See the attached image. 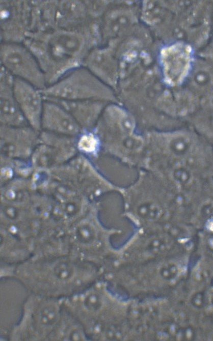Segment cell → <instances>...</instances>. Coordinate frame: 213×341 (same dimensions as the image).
<instances>
[{"label":"cell","instance_id":"1","mask_svg":"<svg viewBox=\"0 0 213 341\" xmlns=\"http://www.w3.org/2000/svg\"><path fill=\"white\" fill-rule=\"evenodd\" d=\"M117 251L119 265H134L162 259L176 247L173 235L161 226L136 228Z\"/></svg>","mask_w":213,"mask_h":341},{"label":"cell","instance_id":"2","mask_svg":"<svg viewBox=\"0 0 213 341\" xmlns=\"http://www.w3.org/2000/svg\"><path fill=\"white\" fill-rule=\"evenodd\" d=\"M144 179L121 190L124 217L136 228L161 226L168 212L163 200Z\"/></svg>","mask_w":213,"mask_h":341},{"label":"cell","instance_id":"3","mask_svg":"<svg viewBox=\"0 0 213 341\" xmlns=\"http://www.w3.org/2000/svg\"><path fill=\"white\" fill-rule=\"evenodd\" d=\"M44 98L65 100L110 98L107 88L90 73L78 69L63 75L41 91Z\"/></svg>","mask_w":213,"mask_h":341},{"label":"cell","instance_id":"4","mask_svg":"<svg viewBox=\"0 0 213 341\" xmlns=\"http://www.w3.org/2000/svg\"><path fill=\"white\" fill-rule=\"evenodd\" d=\"M1 59L14 77L25 80L41 91L46 87L45 75L25 48L15 44L3 45Z\"/></svg>","mask_w":213,"mask_h":341},{"label":"cell","instance_id":"5","mask_svg":"<svg viewBox=\"0 0 213 341\" xmlns=\"http://www.w3.org/2000/svg\"><path fill=\"white\" fill-rule=\"evenodd\" d=\"M13 91L18 107L28 124L41 131V122L44 102L41 90L30 83L14 77Z\"/></svg>","mask_w":213,"mask_h":341},{"label":"cell","instance_id":"6","mask_svg":"<svg viewBox=\"0 0 213 341\" xmlns=\"http://www.w3.org/2000/svg\"><path fill=\"white\" fill-rule=\"evenodd\" d=\"M40 132L29 125H1V150L4 153L12 156H27L34 151L38 145Z\"/></svg>","mask_w":213,"mask_h":341},{"label":"cell","instance_id":"7","mask_svg":"<svg viewBox=\"0 0 213 341\" xmlns=\"http://www.w3.org/2000/svg\"><path fill=\"white\" fill-rule=\"evenodd\" d=\"M41 130L77 137L82 132V129L62 106L55 101L44 99Z\"/></svg>","mask_w":213,"mask_h":341},{"label":"cell","instance_id":"8","mask_svg":"<svg viewBox=\"0 0 213 341\" xmlns=\"http://www.w3.org/2000/svg\"><path fill=\"white\" fill-rule=\"evenodd\" d=\"M192 52L187 45L177 43L164 49L161 61L166 80L170 84L180 82L191 66Z\"/></svg>","mask_w":213,"mask_h":341},{"label":"cell","instance_id":"9","mask_svg":"<svg viewBox=\"0 0 213 341\" xmlns=\"http://www.w3.org/2000/svg\"><path fill=\"white\" fill-rule=\"evenodd\" d=\"M13 78L2 77L1 83V125H29L21 112L13 91Z\"/></svg>","mask_w":213,"mask_h":341},{"label":"cell","instance_id":"10","mask_svg":"<svg viewBox=\"0 0 213 341\" xmlns=\"http://www.w3.org/2000/svg\"><path fill=\"white\" fill-rule=\"evenodd\" d=\"M44 99L55 101L62 106L74 119L82 130L95 123L101 109L100 104H94L89 101Z\"/></svg>","mask_w":213,"mask_h":341},{"label":"cell","instance_id":"11","mask_svg":"<svg viewBox=\"0 0 213 341\" xmlns=\"http://www.w3.org/2000/svg\"><path fill=\"white\" fill-rule=\"evenodd\" d=\"M50 52L56 59L64 60L73 56L79 51L81 43L78 38L70 34H61L49 42Z\"/></svg>","mask_w":213,"mask_h":341},{"label":"cell","instance_id":"12","mask_svg":"<svg viewBox=\"0 0 213 341\" xmlns=\"http://www.w3.org/2000/svg\"><path fill=\"white\" fill-rule=\"evenodd\" d=\"M77 241L83 246L91 247L98 240L100 231L92 221H85L77 228L75 232Z\"/></svg>","mask_w":213,"mask_h":341},{"label":"cell","instance_id":"13","mask_svg":"<svg viewBox=\"0 0 213 341\" xmlns=\"http://www.w3.org/2000/svg\"><path fill=\"white\" fill-rule=\"evenodd\" d=\"M84 308L88 312L96 314L104 307L105 299L101 292L97 290L89 291L84 296L83 301Z\"/></svg>","mask_w":213,"mask_h":341},{"label":"cell","instance_id":"14","mask_svg":"<svg viewBox=\"0 0 213 341\" xmlns=\"http://www.w3.org/2000/svg\"><path fill=\"white\" fill-rule=\"evenodd\" d=\"M76 137V147L87 153L95 151L99 145L98 137L92 133H82Z\"/></svg>","mask_w":213,"mask_h":341},{"label":"cell","instance_id":"15","mask_svg":"<svg viewBox=\"0 0 213 341\" xmlns=\"http://www.w3.org/2000/svg\"><path fill=\"white\" fill-rule=\"evenodd\" d=\"M58 317V310L54 305H46L42 307L38 314V320L41 325L49 327L57 321Z\"/></svg>","mask_w":213,"mask_h":341},{"label":"cell","instance_id":"16","mask_svg":"<svg viewBox=\"0 0 213 341\" xmlns=\"http://www.w3.org/2000/svg\"><path fill=\"white\" fill-rule=\"evenodd\" d=\"M172 178L177 186L181 188L188 187L192 182V175L187 168L179 166L172 170Z\"/></svg>","mask_w":213,"mask_h":341},{"label":"cell","instance_id":"17","mask_svg":"<svg viewBox=\"0 0 213 341\" xmlns=\"http://www.w3.org/2000/svg\"><path fill=\"white\" fill-rule=\"evenodd\" d=\"M184 137H178L174 141L172 140L170 144V150L171 153L177 157H182L186 156L189 152L191 148V142L188 141Z\"/></svg>","mask_w":213,"mask_h":341},{"label":"cell","instance_id":"18","mask_svg":"<svg viewBox=\"0 0 213 341\" xmlns=\"http://www.w3.org/2000/svg\"><path fill=\"white\" fill-rule=\"evenodd\" d=\"M54 275L61 280H66L71 278L74 275L73 268L67 264H60L53 269Z\"/></svg>","mask_w":213,"mask_h":341},{"label":"cell","instance_id":"19","mask_svg":"<svg viewBox=\"0 0 213 341\" xmlns=\"http://www.w3.org/2000/svg\"><path fill=\"white\" fill-rule=\"evenodd\" d=\"M190 302L195 307L201 308L205 302L204 295L201 292L195 293L190 298Z\"/></svg>","mask_w":213,"mask_h":341}]
</instances>
